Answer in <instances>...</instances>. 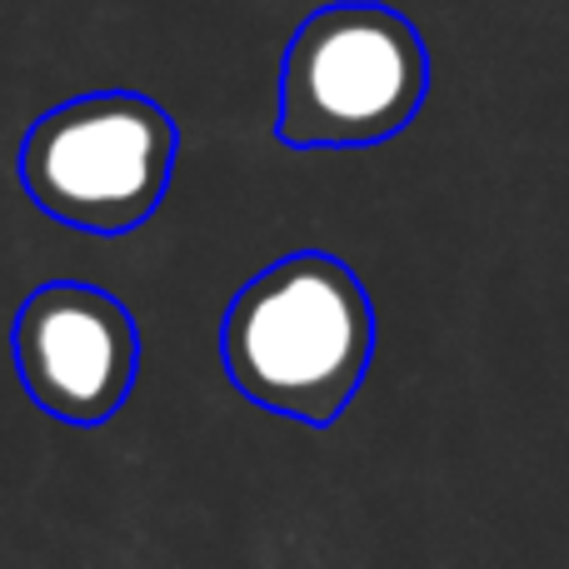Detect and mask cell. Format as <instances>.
<instances>
[{
	"mask_svg": "<svg viewBox=\"0 0 569 569\" xmlns=\"http://www.w3.org/2000/svg\"><path fill=\"white\" fill-rule=\"evenodd\" d=\"M16 365L26 395L66 425H100L126 405L140 335L126 305L96 284H46L16 315Z\"/></svg>",
	"mask_w": 569,
	"mask_h": 569,
	"instance_id": "4",
	"label": "cell"
},
{
	"mask_svg": "<svg viewBox=\"0 0 569 569\" xmlns=\"http://www.w3.org/2000/svg\"><path fill=\"white\" fill-rule=\"evenodd\" d=\"M176 170V120L146 96L100 90L46 110L26 130V196L60 226L126 236L166 200Z\"/></svg>",
	"mask_w": 569,
	"mask_h": 569,
	"instance_id": "3",
	"label": "cell"
},
{
	"mask_svg": "<svg viewBox=\"0 0 569 569\" xmlns=\"http://www.w3.org/2000/svg\"><path fill=\"white\" fill-rule=\"evenodd\" d=\"M430 56L400 10L345 0L295 30L276 136L295 150H355L400 136L425 106Z\"/></svg>",
	"mask_w": 569,
	"mask_h": 569,
	"instance_id": "2",
	"label": "cell"
},
{
	"mask_svg": "<svg viewBox=\"0 0 569 569\" xmlns=\"http://www.w3.org/2000/svg\"><path fill=\"white\" fill-rule=\"evenodd\" d=\"M226 375L260 410L335 425L365 385L375 310L360 276L325 250H295L230 300L220 325Z\"/></svg>",
	"mask_w": 569,
	"mask_h": 569,
	"instance_id": "1",
	"label": "cell"
}]
</instances>
